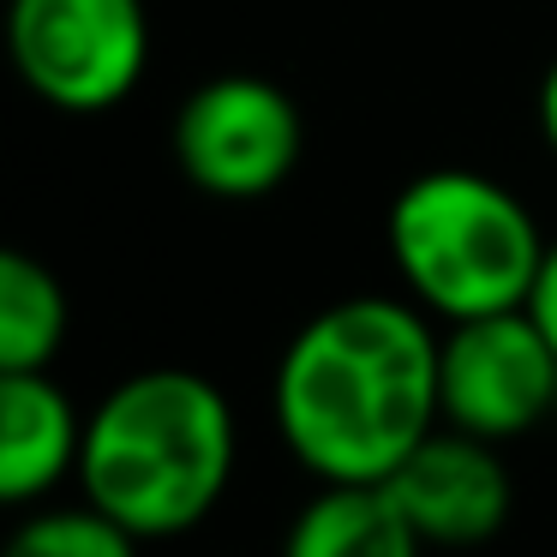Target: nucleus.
<instances>
[{"label":"nucleus","instance_id":"nucleus-1","mask_svg":"<svg viewBox=\"0 0 557 557\" xmlns=\"http://www.w3.org/2000/svg\"><path fill=\"white\" fill-rule=\"evenodd\" d=\"M444 324L408 294L330 300L288 336L270 372V425L318 485H384L444 425Z\"/></svg>","mask_w":557,"mask_h":557},{"label":"nucleus","instance_id":"nucleus-2","mask_svg":"<svg viewBox=\"0 0 557 557\" xmlns=\"http://www.w3.org/2000/svg\"><path fill=\"white\" fill-rule=\"evenodd\" d=\"M240 468L234 401L193 366H145L121 377L85 420L78 497L109 509L138 540L205 528Z\"/></svg>","mask_w":557,"mask_h":557},{"label":"nucleus","instance_id":"nucleus-3","mask_svg":"<svg viewBox=\"0 0 557 557\" xmlns=\"http://www.w3.org/2000/svg\"><path fill=\"white\" fill-rule=\"evenodd\" d=\"M552 234L528 198L480 169H425L389 198L384 252L401 294L437 324L521 312Z\"/></svg>","mask_w":557,"mask_h":557},{"label":"nucleus","instance_id":"nucleus-4","mask_svg":"<svg viewBox=\"0 0 557 557\" xmlns=\"http://www.w3.org/2000/svg\"><path fill=\"white\" fill-rule=\"evenodd\" d=\"M7 54L18 85L54 114H109L150 73L145 0H13Z\"/></svg>","mask_w":557,"mask_h":557},{"label":"nucleus","instance_id":"nucleus-5","mask_svg":"<svg viewBox=\"0 0 557 557\" xmlns=\"http://www.w3.org/2000/svg\"><path fill=\"white\" fill-rule=\"evenodd\" d=\"M174 169L222 205H258L282 193L306 157L300 102L258 73H216L186 90L169 126Z\"/></svg>","mask_w":557,"mask_h":557},{"label":"nucleus","instance_id":"nucleus-6","mask_svg":"<svg viewBox=\"0 0 557 557\" xmlns=\"http://www.w3.org/2000/svg\"><path fill=\"white\" fill-rule=\"evenodd\" d=\"M437 408L449 432L509 444L552 420L557 408V348L533 312H492L444 324L437 348Z\"/></svg>","mask_w":557,"mask_h":557},{"label":"nucleus","instance_id":"nucleus-7","mask_svg":"<svg viewBox=\"0 0 557 557\" xmlns=\"http://www.w3.org/2000/svg\"><path fill=\"white\" fill-rule=\"evenodd\" d=\"M384 485L425 540V552H468V545L497 540L516 509V480L497 444L449 432V425H437Z\"/></svg>","mask_w":557,"mask_h":557},{"label":"nucleus","instance_id":"nucleus-8","mask_svg":"<svg viewBox=\"0 0 557 557\" xmlns=\"http://www.w3.org/2000/svg\"><path fill=\"white\" fill-rule=\"evenodd\" d=\"M85 420L90 413H78L54 372H0V497L37 509L78 480Z\"/></svg>","mask_w":557,"mask_h":557},{"label":"nucleus","instance_id":"nucleus-9","mask_svg":"<svg viewBox=\"0 0 557 557\" xmlns=\"http://www.w3.org/2000/svg\"><path fill=\"white\" fill-rule=\"evenodd\" d=\"M276 557H425L389 485H318L282 528Z\"/></svg>","mask_w":557,"mask_h":557},{"label":"nucleus","instance_id":"nucleus-10","mask_svg":"<svg viewBox=\"0 0 557 557\" xmlns=\"http://www.w3.org/2000/svg\"><path fill=\"white\" fill-rule=\"evenodd\" d=\"M73 306L42 258L0 252V372H49L66 348Z\"/></svg>","mask_w":557,"mask_h":557},{"label":"nucleus","instance_id":"nucleus-11","mask_svg":"<svg viewBox=\"0 0 557 557\" xmlns=\"http://www.w3.org/2000/svg\"><path fill=\"white\" fill-rule=\"evenodd\" d=\"M138 533L121 528L109 509H97L90 497L78 504H42L25 509L18 528L7 533L0 557H138Z\"/></svg>","mask_w":557,"mask_h":557},{"label":"nucleus","instance_id":"nucleus-12","mask_svg":"<svg viewBox=\"0 0 557 557\" xmlns=\"http://www.w3.org/2000/svg\"><path fill=\"white\" fill-rule=\"evenodd\" d=\"M528 312H533V324L545 330V342L557 348V234H552V246H545V264H540V282H533V294H528Z\"/></svg>","mask_w":557,"mask_h":557},{"label":"nucleus","instance_id":"nucleus-13","mask_svg":"<svg viewBox=\"0 0 557 557\" xmlns=\"http://www.w3.org/2000/svg\"><path fill=\"white\" fill-rule=\"evenodd\" d=\"M533 121H540V138H545V150L557 157V54H552V66L540 73V97H533Z\"/></svg>","mask_w":557,"mask_h":557}]
</instances>
